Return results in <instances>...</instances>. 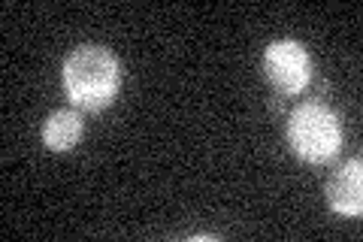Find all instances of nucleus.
<instances>
[{
	"label": "nucleus",
	"mask_w": 363,
	"mask_h": 242,
	"mask_svg": "<svg viewBox=\"0 0 363 242\" xmlns=\"http://www.w3.org/2000/svg\"><path fill=\"white\" fill-rule=\"evenodd\" d=\"M64 94L76 109L104 112L112 106L121 88L118 57L104 45H79L64 57L61 67Z\"/></svg>",
	"instance_id": "obj_1"
},
{
	"label": "nucleus",
	"mask_w": 363,
	"mask_h": 242,
	"mask_svg": "<svg viewBox=\"0 0 363 242\" xmlns=\"http://www.w3.org/2000/svg\"><path fill=\"white\" fill-rule=\"evenodd\" d=\"M288 145L306 164H327L342 148V124L324 103H300L288 115Z\"/></svg>",
	"instance_id": "obj_2"
},
{
	"label": "nucleus",
	"mask_w": 363,
	"mask_h": 242,
	"mask_svg": "<svg viewBox=\"0 0 363 242\" xmlns=\"http://www.w3.org/2000/svg\"><path fill=\"white\" fill-rule=\"evenodd\" d=\"M264 76L267 82L285 97L303 94L312 82V57L297 40H276L264 52Z\"/></svg>",
	"instance_id": "obj_3"
},
{
	"label": "nucleus",
	"mask_w": 363,
	"mask_h": 242,
	"mask_svg": "<svg viewBox=\"0 0 363 242\" xmlns=\"http://www.w3.org/2000/svg\"><path fill=\"white\" fill-rule=\"evenodd\" d=\"M324 194H327V203H330L333 212L357 218L363 212V164H360V158L333 170V176L327 179Z\"/></svg>",
	"instance_id": "obj_4"
},
{
	"label": "nucleus",
	"mask_w": 363,
	"mask_h": 242,
	"mask_svg": "<svg viewBox=\"0 0 363 242\" xmlns=\"http://www.w3.org/2000/svg\"><path fill=\"white\" fill-rule=\"evenodd\" d=\"M85 133V119L76 109H55L43 121V145L49 152H70Z\"/></svg>",
	"instance_id": "obj_5"
}]
</instances>
